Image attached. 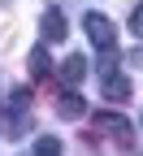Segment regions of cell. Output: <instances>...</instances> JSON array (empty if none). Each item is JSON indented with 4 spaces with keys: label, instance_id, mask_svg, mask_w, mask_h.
<instances>
[{
    "label": "cell",
    "instance_id": "1",
    "mask_svg": "<svg viewBox=\"0 0 143 156\" xmlns=\"http://www.w3.org/2000/svg\"><path fill=\"white\" fill-rule=\"evenodd\" d=\"M83 30H87V39H91L95 48H104V52L117 48V26L109 22L104 13H87V17H83Z\"/></svg>",
    "mask_w": 143,
    "mask_h": 156
},
{
    "label": "cell",
    "instance_id": "2",
    "mask_svg": "<svg viewBox=\"0 0 143 156\" xmlns=\"http://www.w3.org/2000/svg\"><path fill=\"white\" fill-rule=\"evenodd\" d=\"M61 83H65V87H78V83H83V78H87V56L83 52H74V56H65V61H61Z\"/></svg>",
    "mask_w": 143,
    "mask_h": 156
},
{
    "label": "cell",
    "instance_id": "3",
    "mask_svg": "<svg viewBox=\"0 0 143 156\" xmlns=\"http://www.w3.org/2000/svg\"><path fill=\"white\" fill-rule=\"evenodd\" d=\"M39 39H44V44H61V39H65V17L56 9H48L39 17Z\"/></svg>",
    "mask_w": 143,
    "mask_h": 156
},
{
    "label": "cell",
    "instance_id": "4",
    "mask_svg": "<svg viewBox=\"0 0 143 156\" xmlns=\"http://www.w3.org/2000/svg\"><path fill=\"white\" fill-rule=\"evenodd\" d=\"M130 91H134V87H130V78H126V74H113V69L104 74V100L121 104V100H130Z\"/></svg>",
    "mask_w": 143,
    "mask_h": 156
},
{
    "label": "cell",
    "instance_id": "5",
    "mask_svg": "<svg viewBox=\"0 0 143 156\" xmlns=\"http://www.w3.org/2000/svg\"><path fill=\"white\" fill-rule=\"evenodd\" d=\"M100 126H104V130H113L121 147H130V143H134V130H130L126 122H121V117H117V113H104V117H100Z\"/></svg>",
    "mask_w": 143,
    "mask_h": 156
},
{
    "label": "cell",
    "instance_id": "6",
    "mask_svg": "<svg viewBox=\"0 0 143 156\" xmlns=\"http://www.w3.org/2000/svg\"><path fill=\"white\" fill-rule=\"evenodd\" d=\"M56 113L65 117V122H74V117H83V113H87V100H83V95H61Z\"/></svg>",
    "mask_w": 143,
    "mask_h": 156
},
{
    "label": "cell",
    "instance_id": "7",
    "mask_svg": "<svg viewBox=\"0 0 143 156\" xmlns=\"http://www.w3.org/2000/svg\"><path fill=\"white\" fill-rule=\"evenodd\" d=\"M48 74H52V56H48L44 48H35V52H30V78L39 83V78H48Z\"/></svg>",
    "mask_w": 143,
    "mask_h": 156
},
{
    "label": "cell",
    "instance_id": "8",
    "mask_svg": "<svg viewBox=\"0 0 143 156\" xmlns=\"http://www.w3.org/2000/svg\"><path fill=\"white\" fill-rule=\"evenodd\" d=\"M30 156H61V139H56V134H39Z\"/></svg>",
    "mask_w": 143,
    "mask_h": 156
},
{
    "label": "cell",
    "instance_id": "9",
    "mask_svg": "<svg viewBox=\"0 0 143 156\" xmlns=\"http://www.w3.org/2000/svg\"><path fill=\"white\" fill-rule=\"evenodd\" d=\"M130 30L143 39V5H134V13H130Z\"/></svg>",
    "mask_w": 143,
    "mask_h": 156
}]
</instances>
